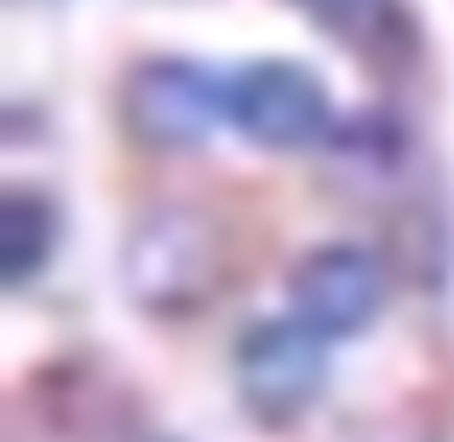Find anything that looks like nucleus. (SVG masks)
Masks as SVG:
<instances>
[{"mask_svg": "<svg viewBox=\"0 0 454 442\" xmlns=\"http://www.w3.org/2000/svg\"><path fill=\"white\" fill-rule=\"evenodd\" d=\"M224 115L265 150H305L328 133V98L300 64H254L247 75H236Z\"/></svg>", "mask_w": 454, "mask_h": 442, "instance_id": "5", "label": "nucleus"}, {"mask_svg": "<svg viewBox=\"0 0 454 442\" xmlns=\"http://www.w3.org/2000/svg\"><path fill=\"white\" fill-rule=\"evenodd\" d=\"M145 442H167V437H145Z\"/></svg>", "mask_w": 454, "mask_h": 442, "instance_id": "8", "label": "nucleus"}, {"mask_svg": "<svg viewBox=\"0 0 454 442\" xmlns=\"http://www.w3.org/2000/svg\"><path fill=\"white\" fill-rule=\"evenodd\" d=\"M52 242H58L52 201L29 196V190H12L0 201V276H6V288H23L52 259Z\"/></svg>", "mask_w": 454, "mask_h": 442, "instance_id": "6", "label": "nucleus"}, {"mask_svg": "<svg viewBox=\"0 0 454 442\" xmlns=\"http://www.w3.org/2000/svg\"><path fill=\"white\" fill-rule=\"evenodd\" d=\"M328 379V339L310 333L300 316L288 322H259L236 345V391L247 414L265 425H288L317 402Z\"/></svg>", "mask_w": 454, "mask_h": 442, "instance_id": "2", "label": "nucleus"}, {"mask_svg": "<svg viewBox=\"0 0 454 442\" xmlns=\"http://www.w3.org/2000/svg\"><path fill=\"white\" fill-rule=\"evenodd\" d=\"M328 35H340L356 52H391L403 46V12L397 0H300Z\"/></svg>", "mask_w": 454, "mask_h": 442, "instance_id": "7", "label": "nucleus"}, {"mask_svg": "<svg viewBox=\"0 0 454 442\" xmlns=\"http://www.w3.org/2000/svg\"><path fill=\"white\" fill-rule=\"evenodd\" d=\"M288 299H294V316L310 333L351 339V333H363L386 310V265L368 247H351V242L317 247V253L300 259V270L288 282Z\"/></svg>", "mask_w": 454, "mask_h": 442, "instance_id": "4", "label": "nucleus"}, {"mask_svg": "<svg viewBox=\"0 0 454 442\" xmlns=\"http://www.w3.org/2000/svg\"><path fill=\"white\" fill-rule=\"evenodd\" d=\"M224 230L196 207H155L127 230L121 288L150 316H190L224 288Z\"/></svg>", "mask_w": 454, "mask_h": 442, "instance_id": "1", "label": "nucleus"}, {"mask_svg": "<svg viewBox=\"0 0 454 442\" xmlns=\"http://www.w3.org/2000/svg\"><path fill=\"white\" fill-rule=\"evenodd\" d=\"M121 110L133 138H145L150 150H190L207 138L219 110H231V92H219V81L184 58H150L133 69Z\"/></svg>", "mask_w": 454, "mask_h": 442, "instance_id": "3", "label": "nucleus"}]
</instances>
